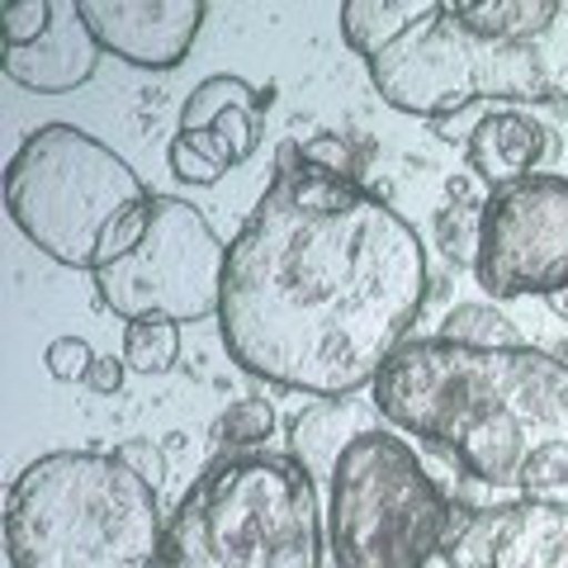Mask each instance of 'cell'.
<instances>
[{
    "instance_id": "6da1fadb",
    "label": "cell",
    "mask_w": 568,
    "mask_h": 568,
    "mask_svg": "<svg viewBox=\"0 0 568 568\" xmlns=\"http://www.w3.org/2000/svg\"><path fill=\"white\" fill-rule=\"evenodd\" d=\"M426 304V246L375 190L280 142L275 175L227 242L219 332L256 379L317 398L375 388Z\"/></svg>"
},
{
    "instance_id": "7a4b0ae2",
    "label": "cell",
    "mask_w": 568,
    "mask_h": 568,
    "mask_svg": "<svg viewBox=\"0 0 568 568\" xmlns=\"http://www.w3.org/2000/svg\"><path fill=\"white\" fill-rule=\"evenodd\" d=\"M379 417L455 469L459 507H568V361L536 346L407 342L369 388Z\"/></svg>"
},
{
    "instance_id": "3957f363",
    "label": "cell",
    "mask_w": 568,
    "mask_h": 568,
    "mask_svg": "<svg viewBox=\"0 0 568 568\" xmlns=\"http://www.w3.org/2000/svg\"><path fill=\"white\" fill-rule=\"evenodd\" d=\"M342 39L413 119L568 100V0H346Z\"/></svg>"
},
{
    "instance_id": "277c9868",
    "label": "cell",
    "mask_w": 568,
    "mask_h": 568,
    "mask_svg": "<svg viewBox=\"0 0 568 568\" xmlns=\"http://www.w3.org/2000/svg\"><path fill=\"white\" fill-rule=\"evenodd\" d=\"M166 511L119 455L52 450L6 497L10 568H156Z\"/></svg>"
},
{
    "instance_id": "5b68a950",
    "label": "cell",
    "mask_w": 568,
    "mask_h": 568,
    "mask_svg": "<svg viewBox=\"0 0 568 568\" xmlns=\"http://www.w3.org/2000/svg\"><path fill=\"white\" fill-rule=\"evenodd\" d=\"M156 194L142 175L77 123H43L6 166L10 223L67 271H104L133 252Z\"/></svg>"
},
{
    "instance_id": "8992f818",
    "label": "cell",
    "mask_w": 568,
    "mask_h": 568,
    "mask_svg": "<svg viewBox=\"0 0 568 568\" xmlns=\"http://www.w3.org/2000/svg\"><path fill=\"white\" fill-rule=\"evenodd\" d=\"M317 484L290 455H227L166 511L156 568H323Z\"/></svg>"
},
{
    "instance_id": "52a82bcc",
    "label": "cell",
    "mask_w": 568,
    "mask_h": 568,
    "mask_svg": "<svg viewBox=\"0 0 568 568\" xmlns=\"http://www.w3.org/2000/svg\"><path fill=\"white\" fill-rule=\"evenodd\" d=\"M323 521L336 568H426L446 540L450 497L422 455L379 426L336 459Z\"/></svg>"
},
{
    "instance_id": "ba28073f",
    "label": "cell",
    "mask_w": 568,
    "mask_h": 568,
    "mask_svg": "<svg viewBox=\"0 0 568 568\" xmlns=\"http://www.w3.org/2000/svg\"><path fill=\"white\" fill-rule=\"evenodd\" d=\"M227 246L181 194H156L152 223L123 261L95 271L100 304L123 323H204L223 304Z\"/></svg>"
},
{
    "instance_id": "9c48e42d",
    "label": "cell",
    "mask_w": 568,
    "mask_h": 568,
    "mask_svg": "<svg viewBox=\"0 0 568 568\" xmlns=\"http://www.w3.org/2000/svg\"><path fill=\"white\" fill-rule=\"evenodd\" d=\"M474 275L493 298L568 290V175L536 171L488 194Z\"/></svg>"
},
{
    "instance_id": "30bf717a",
    "label": "cell",
    "mask_w": 568,
    "mask_h": 568,
    "mask_svg": "<svg viewBox=\"0 0 568 568\" xmlns=\"http://www.w3.org/2000/svg\"><path fill=\"white\" fill-rule=\"evenodd\" d=\"M275 100V85H252L242 77H204L181 110V133L171 138L166 162L175 181L219 185L227 171L252 162L261 148V119Z\"/></svg>"
},
{
    "instance_id": "8fae6325",
    "label": "cell",
    "mask_w": 568,
    "mask_h": 568,
    "mask_svg": "<svg viewBox=\"0 0 568 568\" xmlns=\"http://www.w3.org/2000/svg\"><path fill=\"white\" fill-rule=\"evenodd\" d=\"M204 0H81L95 43L142 71H171L190 58L204 29Z\"/></svg>"
},
{
    "instance_id": "7c38bea8",
    "label": "cell",
    "mask_w": 568,
    "mask_h": 568,
    "mask_svg": "<svg viewBox=\"0 0 568 568\" xmlns=\"http://www.w3.org/2000/svg\"><path fill=\"white\" fill-rule=\"evenodd\" d=\"M100 43L91 24L81 20V0H58L52 29L33 48H0V71L20 81L24 91L39 95H67L85 85L100 67Z\"/></svg>"
},
{
    "instance_id": "4fadbf2b",
    "label": "cell",
    "mask_w": 568,
    "mask_h": 568,
    "mask_svg": "<svg viewBox=\"0 0 568 568\" xmlns=\"http://www.w3.org/2000/svg\"><path fill=\"white\" fill-rule=\"evenodd\" d=\"M379 422L384 417L375 398H323L317 407H308V413H298L290 422V459L304 465V474L317 488H327L346 446L361 440L365 432H379Z\"/></svg>"
},
{
    "instance_id": "5bb4252c",
    "label": "cell",
    "mask_w": 568,
    "mask_h": 568,
    "mask_svg": "<svg viewBox=\"0 0 568 568\" xmlns=\"http://www.w3.org/2000/svg\"><path fill=\"white\" fill-rule=\"evenodd\" d=\"M540 156H545V129L517 110H493L478 119V129L469 133V166H474V175H484L493 190L536 175Z\"/></svg>"
},
{
    "instance_id": "9a60e30c",
    "label": "cell",
    "mask_w": 568,
    "mask_h": 568,
    "mask_svg": "<svg viewBox=\"0 0 568 568\" xmlns=\"http://www.w3.org/2000/svg\"><path fill=\"white\" fill-rule=\"evenodd\" d=\"M493 568H568V507H503Z\"/></svg>"
},
{
    "instance_id": "2e32d148",
    "label": "cell",
    "mask_w": 568,
    "mask_h": 568,
    "mask_svg": "<svg viewBox=\"0 0 568 568\" xmlns=\"http://www.w3.org/2000/svg\"><path fill=\"white\" fill-rule=\"evenodd\" d=\"M497 526H503V507L478 511V507L450 503V521H446V540H440V559H446L450 568H493Z\"/></svg>"
},
{
    "instance_id": "e0dca14e",
    "label": "cell",
    "mask_w": 568,
    "mask_h": 568,
    "mask_svg": "<svg viewBox=\"0 0 568 568\" xmlns=\"http://www.w3.org/2000/svg\"><path fill=\"white\" fill-rule=\"evenodd\" d=\"M440 342H455V346H474V351H511V346H526L521 332L511 327V317H503L488 304H459L446 313L440 323Z\"/></svg>"
},
{
    "instance_id": "ac0fdd59",
    "label": "cell",
    "mask_w": 568,
    "mask_h": 568,
    "mask_svg": "<svg viewBox=\"0 0 568 568\" xmlns=\"http://www.w3.org/2000/svg\"><path fill=\"white\" fill-rule=\"evenodd\" d=\"M181 361V323L166 317H148V323H129L123 332V365L138 375H166Z\"/></svg>"
},
{
    "instance_id": "d6986e66",
    "label": "cell",
    "mask_w": 568,
    "mask_h": 568,
    "mask_svg": "<svg viewBox=\"0 0 568 568\" xmlns=\"http://www.w3.org/2000/svg\"><path fill=\"white\" fill-rule=\"evenodd\" d=\"M271 432H275V407L265 398H237L219 422H213V436H219L223 446H242V450L261 446Z\"/></svg>"
},
{
    "instance_id": "ffe728a7",
    "label": "cell",
    "mask_w": 568,
    "mask_h": 568,
    "mask_svg": "<svg viewBox=\"0 0 568 568\" xmlns=\"http://www.w3.org/2000/svg\"><path fill=\"white\" fill-rule=\"evenodd\" d=\"M58 0H6L0 6V48H33L52 29Z\"/></svg>"
},
{
    "instance_id": "44dd1931",
    "label": "cell",
    "mask_w": 568,
    "mask_h": 568,
    "mask_svg": "<svg viewBox=\"0 0 568 568\" xmlns=\"http://www.w3.org/2000/svg\"><path fill=\"white\" fill-rule=\"evenodd\" d=\"M478 223H484V204H450V209H440V219H436V237L450 256L474 265L478 261Z\"/></svg>"
},
{
    "instance_id": "7402d4cb",
    "label": "cell",
    "mask_w": 568,
    "mask_h": 568,
    "mask_svg": "<svg viewBox=\"0 0 568 568\" xmlns=\"http://www.w3.org/2000/svg\"><path fill=\"white\" fill-rule=\"evenodd\" d=\"M43 365H48V375L52 379H62V384H85V375H91V365H95V351L81 342V336H58V342L48 346L43 355Z\"/></svg>"
},
{
    "instance_id": "603a6c76",
    "label": "cell",
    "mask_w": 568,
    "mask_h": 568,
    "mask_svg": "<svg viewBox=\"0 0 568 568\" xmlns=\"http://www.w3.org/2000/svg\"><path fill=\"white\" fill-rule=\"evenodd\" d=\"M304 162L317 166V171H327V175H346V181H355V148L342 138V133H313L304 142Z\"/></svg>"
},
{
    "instance_id": "cb8c5ba5",
    "label": "cell",
    "mask_w": 568,
    "mask_h": 568,
    "mask_svg": "<svg viewBox=\"0 0 568 568\" xmlns=\"http://www.w3.org/2000/svg\"><path fill=\"white\" fill-rule=\"evenodd\" d=\"M123 465H129L138 478H148V484L162 493V484H166V455H162V446H156V440H148V436H133V440H123V446L114 450Z\"/></svg>"
},
{
    "instance_id": "d4e9b609",
    "label": "cell",
    "mask_w": 568,
    "mask_h": 568,
    "mask_svg": "<svg viewBox=\"0 0 568 568\" xmlns=\"http://www.w3.org/2000/svg\"><path fill=\"white\" fill-rule=\"evenodd\" d=\"M123 361H114V355H95V365H91V375H85V388L91 394H119L123 388Z\"/></svg>"
},
{
    "instance_id": "484cf974",
    "label": "cell",
    "mask_w": 568,
    "mask_h": 568,
    "mask_svg": "<svg viewBox=\"0 0 568 568\" xmlns=\"http://www.w3.org/2000/svg\"><path fill=\"white\" fill-rule=\"evenodd\" d=\"M549 308H555L559 317H568V290H559L555 298H549Z\"/></svg>"
}]
</instances>
